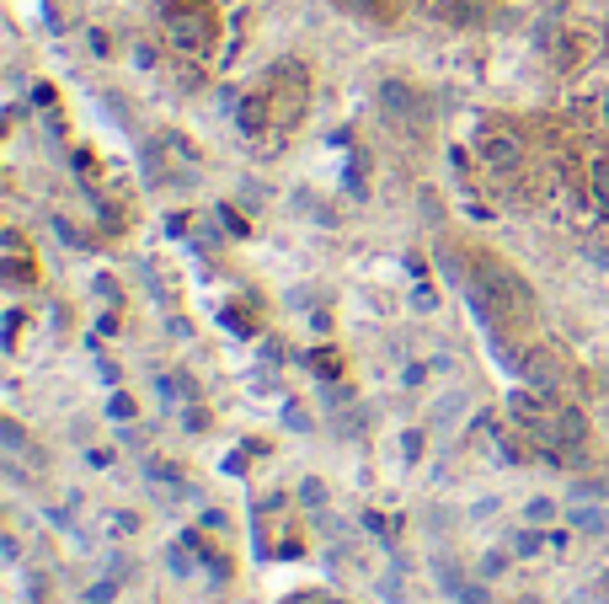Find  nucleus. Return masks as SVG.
<instances>
[{
	"label": "nucleus",
	"mask_w": 609,
	"mask_h": 604,
	"mask_svg": "<svg viewBox=\"0 0 609 604\" xmlns=\"http://www.w3.org/2000/svg\"><path fill=\"white\" fill-rule=\"evenodd\" d=\"M166 33H171L177 49L203 54L214 43V17L198 6V0H166Z\"/></svg>",
	"instance_id": "obj_1"
},
{
	"label": "nucleus",
	"mask_w": 609,
	"mask_h": 604,
	"mask_svg": "<svg viewBox=\"0 0 609 604\" xmlns=\"http://www.w3.org/2000/svg\"><path fill=\"white\" fill-rule=\"evenodd\" d=\"M380 107H385L390 118H401V123H417V118L428 113V102L417 97L406 81H385V86H380Z\"/></svg>",
	"instance_id": "obj_2"
},
{
	"label": "nucleus",
	"mask_w": 609,
	"mask_h": 604,
	"mask_svg": "<svg viewBox=\"0 0 609 604\" xmlns=\"http://www.w3.org/2000/svg\"><path fill=\"white\" fill-rule=\"evenodd\" d=\"M519 369H524V380L535 385V391H556V385H561V364H556L545 348L524 353V359H519Z\"/></svg>",
	"instance_id": "obj_3"
},
{
	"label": "nucleus",
	"mask_w": 609,
	"mask_h": 604,
	"mask_svg": "<svg viewBox=\"0 0 609 604\" xmlns=\"http://www.w3.org/2000/svg\"><path fill=\"white\" fill-rule=\"evenodd\" d=\"M481 161H487L492 172H513V166H519V139L513 134H487L481 139Z\"/></svg>",
	"instance_id": "obj_4"
},
{
	"label": "nucleus",
	"mask_w": 609,
	"mask_h": 604,
	"mask_svg": "<svg viewBox=\"0 0 609 604\" xmlns=\"http://www.w3.org/2000/svg\"><path fill=\"white\" fill-rule=\"evenodd\" d=\"M439 17L455 27H481L492 17V0H439Z\"/></svg>",
	"instance_id": "obj_5"
},
{
	"label": "nucleus",
	"mask_w": 609,
	"mask_h": 604,
	"mask_svg": "<svg viewBox=\"0 0 609 604\" xmlns=\"http://www.w3.org/2000/svg\"><path fill=\"white\" fill-rule=\"evenodd\" d=\"M540 439H556V444H577L583 439V417L577 412H551V417H540Z\"/></svg>",
	"instance_id": "obj_6"
},
{
	"label": "nucleus",
	"mask_w": 609,
	"mask_h": 604,
	"mask_svg": "<svg viewBox=\"0 0 609 604\" xmlns=\"http://www.w3.org/2000/svg\"><path fill=\"white\" fill-rule=\"evenodd\" d=\"M337 6H348V11H358V17H369V22H390V0H337Z\"/></svg>",
	"instance_id": "obj_7"
},
{
	"label": "nucleus",
	"mask_w": 609,
	"mask_h": 604,
	"mask_svg": "<svg viewBox=\"0 0 609 604\" xmlns=\"http://www.w3.org/2000/svg\"><path fill=\"white\" fill-rule=\"evenodd\" d=\"M593 198H599V209L609 214V156L593 161Z\"/></svg>",
	"instance_id": "obj_8"
},
{
	"label": "nucleus",
	"mask_w": 609,
	"mask_h": 604,
	"mask_svg": "<svg viewBox=\"0 0 609 604\" xmlns=\"http://www.w3.org/2000/svg\"><path fill=\"white\" fill-rule=\"evenodd\" d=\"M0 444H6L11 455H22V449H27V433H22L17 423H11V417H0Z\"/></svg>",
	"instance_id": "obj_9"
},
{
	"label": "nucleus",
	"mask_w": 609,
	"mask_h": 604,
	"mask_svg": "<svg viewBox=\"0 0 609 604\" xmlns=\"http://www.w3.org/2000/svg\"><path fill=\"white\" fill-rule=\"evenodd\" d=\"M577 530H609V514H604V508H577Z\"/></svg>",
	"instance_id": "obj_10"
},
{
	"label": "nucleus",
	"mask_w": 609,
	"mask_h": 604,
	"mask_svg": "<svg viewBox=\"0 0 609 604\" xmlns=\"http://www.w3.org/2000/svg\"><path fill=\"white\" fill-rule=\"evenodd\" d=\"M460 407H465V396H444L439 407H433V423H439V428H444V423H455V412H460Z\"/></svg>",
	"instance_id": "obj_11"
},
{
	"label": "nucleus",
	"mask_w": 609,
	"mask_h": 604,
	"mask_svg": "<svg viewBox=\"0 0 609 604\" xmlns=\"http://www.w3.org/2000/svg\"><path fill=\"white\" fill-rule=\"evenodd\" d=\"M300 498H305V508H321V503H326V487L316 482V476H305V482H300Z\"/></svg>",
	"instance_id": "obj_12"
},
{
	"label": "nucleus",
	"mask_w": 609,
	"mask_h": 604,
	"mask_svg": "<svg viewBox=\"0 0 609 604\" xmlns=\"http://www.w3.org/2000/svg\"><path fill=\"white\" fill-rule=\"evenodd\" d=\"M241 129H246V134L262 129V102H246V107H241Z\"/></svg>",
	"instance_id": "obj_13"
},
{
	"label": "nucleus",
	"mask_w": 609,
	"mask_h": 604,
	"mask_svg": "<svg viewBox=\"0 0 609 604\" xmlns=\"http://www.w3.org/2000/svg\"><path fill=\"white\" fill-rule=\"evenodd\" d=\"M551 514H556V503H551V498H535V503H529V519H535V524H545Z\"/></svg>",
	"instance_id": "obj_14"
},
{
	"label": "nucleus",
	"mask_w": 609,
	"mask_h": 604,
	"mask_svg": "<svg viewBox=\"0 0 609 604\" xmlns=\"http://www.w3.org/2000/svg\"><path fill=\"white\" fill-rule=\"evenodd\" d=\"M513 551H519V556H535V551H540V535H529V530L513 535Z\"/></svg>",
	"instance_id": "obj_15"
},
{
	"label": "nucleus",
	"mask_w": 609,
	"mask_h": 604,
	"mask_svg": "<svg viewBox=\"0 0 609 604\" xmlns=\"http://www.w3.org/2000/svg\"><path fill=\"white\" fill-rule=\"evenodd\" d=\"M107 412L123 423V417H134V401H129V396H113V401H107Z\"/></svg>",
	"instance_id": "obj_16"
},
{
	"label": "nucleus",
	"mask_w": 609,
	"mask_h": 604,
	"mask_svg": "<svg viewBox=\"0 0 609 604\" xmlns=\"http://www.w3.org/2000/svg\"><path fill=\"white\" fill-rule=\"evenodd\" d=\"M401 449H406V460H417V455H423V433H406Z\"/></svg>",
	"instance_id": "obj_17"
},
{
	"label": "nucleus",
	"mask_w": 609,
	"mask_h": 604,
	"mask_svg": "<svg viewBox=\"0 0 609 604\" xmlns=\"http://www.w3.org/2000/svg\"><path fill=\"white\" fill-rule=\"evenodd\" d=\"M455 599H460V604H487V594H481V588H476V583H465V588H460V594H455Z\"/></svg>",
	"instance_id": "obj_18"
}]
</instances>
